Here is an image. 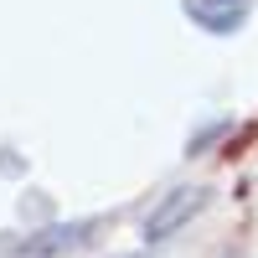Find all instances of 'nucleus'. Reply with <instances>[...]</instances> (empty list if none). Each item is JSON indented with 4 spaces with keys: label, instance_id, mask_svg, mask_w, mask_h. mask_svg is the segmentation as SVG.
<instances>
[{
    "label": "nucleus",
    "instance_id": "1",
    "mask_svg": "<svg viewBox=\"0 0 258 258\" xmlns=\"http://www.w3.org/2000/svg\"><path fill=\"white\" fill-rule=\"evenodd\" d=\"M98 222L93 217H78V222H47L36 232H21L16 243H0V253L11 258H62V253H78L83 243H93Z\"/></svg>",
    "mask_w": 258,
    "mask_h": 258
},
{
    "label": "nucleus",
    "instance_id": "2",
    "mask_svg": "<svg viewBox=\"0 0 258 258\" xmlns=\"http://www.w3.org/2000/svg\"><path fill=\"white\" fill-rule=\"evenodd\" d=\"M207 202H212V186H170L145 217V243H165L170 232H181L191 217H202Z\"/></svg>",
    "mask_w": 258,
    "mask_h": 258
},
{
    "label": "nucleus",
    "instance_id": "3",
    "mask_svg": "<svg viewBox=\"0 0 258 258\" xmlns=\"http://www.w3.org/2000/svg\"><path fill=\"white\" fill-rule=\"evenodd\" d=\"M181 11H186L191 26H202L212 36H232V31L248 26L253 0H181Z\"/></svg>",
    "mask_w": 258,
    "mask_h": 258
},
{
    "label": "nucleus",
    "instance_id": "4",
    "mask_svg": "<svg viewBox=\"0 0 258 258\" xmlns=\"http://www.w3.org/2000/svg\"><path fill=\"white\" fill-rule=\"evenodd\" d=\"M227 129H232V119H212L207 129H197V135L186 140V155H207V145H217V140L227 135Z\"/></svg>",
    "mask_w": 258,
    "mask_h": 258
}]
</instances>
